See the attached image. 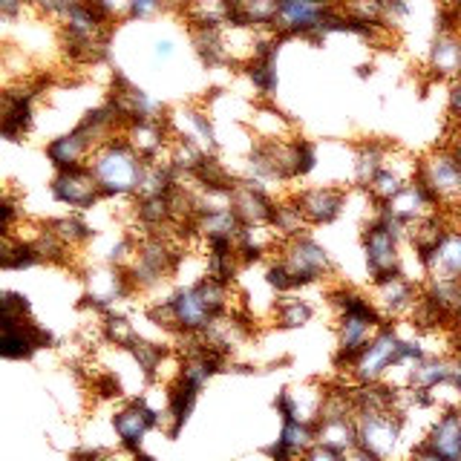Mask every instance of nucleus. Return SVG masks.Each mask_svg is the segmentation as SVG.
Wrapping results in <instances>:
<instances>
[{
	"mask_svg": "<svg viewBox=\"0 0 461 461\" xmlns=\"http://www.w3.org/2000/svg\"><path fill=\"white\" fill-rule=\"evenodd\" d=\"M331 306L338 312V355H335V366L349 372L355 357L360 349L378 335L386 326L381 312L375 309V303L369 294H360L355 288L340 285L335 294H331Z\"/></svg>",
	"mask_w": 461,
	"mask_h": 461,
	"instance_id": "f257e3e1",
	"label": "nucleus"
},
{
	"mask_svg": "<svg viewBox=\"0 0 461 461\" xmlns=\"http://www.w3.org/2000/svg\"><path fill=\"white\" fill-rule=\"evenodd\" d=\"M86 167L93 170L104 199H133L139 194L148 158H141L133 144L124 139V133H119L115 139L101 144L90 156Z\"/></svg>",
	"mask_w": 461,
	"mask_h": 461,
	"instance_id": "f03ea898",
	"label": "nucleus"
},
{
	"mask_svg": "<svg viewBox=\"0 0 461 461\" xmlns=\"http://www.w3.org/2000/svg\"><path fill=\"white\" fill-rule=\"evenodd\" d=\"M277 259L268 266V285L277 288V292L288 294L294 292L300 285L317 283L326 274H331V259L329 251L323 249L321 242L309 234H300L294 240L280 242L277 249Z\"/></svg>",
	"mask_w": 461,
	"mask_h": 461,
	"instance_id": "7ed1b4c3",
	"label": "nucleus"
},
{
	"mask_svg": "<svg viewBox=\"0 0 461 461\" xmlns=\"http://www.w3.org/2000/svg\"><path fill=\"white\" fill-rule=\"evenodd\" d=\"M403 245H407V225L393 220L384 208H375L372 220L364 228V257L372 280L401 274Z\"/></svg>",
	"mask_w": 461,
	"mask_h": 461,
	"instance_id": "20e7f679",
	"label": "nucleus"
},
{
	"mask_svg": "<svg viewBox=\"0 0 461 461\" xmlns=\"http://www.w3.org/2000/svg\"><path fill=\"white\" fill-rule=\"evenodd\" d=\"M415 179L432 194L444 213L461 211V158L453 148L438 144L418 156Z\"/></svg>",
	"mask_w": 461,
	"mask_h": 461,
	"instance_id": "39448f33",
	"label": "nucleus"
},
{
	"mask_svg": "<svg viewBox=\"0 0 461 461\" xmlns=\"http://www.w3.org/2000/svg\"><path fill=\"white\" fill-rule=\"evenodd\" d=\"M340 0H277L271 32L277 38H326V23Z\"/></svg>",
	"mask_w": 461,
	"mask_h": 461,
	"instance_id": "423d86ee",
	"label": "nucleus"
},
{
	"mask_svg": "<svg viewBox=\"0 0 461 461\" xmlns=\"http://www.w3.org/2000/svg\"><path fill=\"white\" fill-rule=\"evenodd\" d=\"M355 424H357V447H364V450H369L381 461L398 458L403 427H407V418L398 410L355 412Z\"/></svg>",
	"mask_w": 461,
	"mask_h": 461,
	"instance_id": "0eeeda50",
	"label": "nucleus"
},
{
	"mask_svg": "<svg viewBox=\"0 0 461 461\" xmlns=\"http://www.w3.org/2000/svg\"><path fill=\"white\" fill-rule=\"evenodd\" d=\"M401 340H403V335H401L398 323H386L355 357V364L349 369L352 384H384L386 375L393 372L395 360H398Z\"/></svg>",
	"mask_w": 461,
	"mask_h": 461,
	"instance_id": "6e6552de",
	"label": "nucleus"
},
{
	"mask_svg": "<svg viewBox=\"0 0 461 461\" xmlns=\"http://www.w3.org/2000/svg\"><path fill=\"white\" fill-rule=\"evenodd\" d=\"M421 288L424 283L410 280L407 274H393V277L372 280L369 297L386 323H407L418 297H421Z\"/></svg>",
	"mask_w": 461,
	"mask_h": 461,
	"instance_id": "1a4fd4ad",
	"label": "nucleus"
},
{
	"mask_svg": "<svg viewBox=\"0 0 461 461\" xmlns=\"http://www.w3.org/2000/svg\"><path fill=\"white\" fill-rule=\"evenodd\" d=\"M50 194L58 205L69 208L72 213H81V211H90L95 208L104 194L93 176L90 167H69V170H55V176L50 182Z\"/></svg>",
	"mask_w": 461,
	"mask_h": 461,
	"instance_id": "9d476101",
	"label": "nucleus"
},
{
	"mask_svg": "<svg viewBox=\"0 0 461 461\" xmlns=\"http://www.w3.org/2000/svg\"><path fill=\"white\" fill-rule=\"evenodd\" d=\"M38 95H41V86L32 81L6 84V90H4V139L6 141H21L32 133Z\"/></svg>",
	"mask_w": 461,
	"mask_h": 461,
	"instance_id": "9b49d317",
	"label": "nucleus"
},
{
	"mask_svg": "<svg viewBox=\"0 0 461 461\" xmlns=\"http://www.w3.org/2000/svg\"><path fill=\"white\" fill-rule=\"evenodd\" d=\"M294 202L300 205L303 216H306V225H331L343 213L349 194H346L343 185H309L300 187L292 194Z\"/></svg>",
	"mask_w": 461,
	"mask_h": 461,
	"instance_id": "f8f14e48",
	"label": "nucleus"
},
{
	"mask_svg": "<svg viewBox=\"0 0 461 461\" xmlns=\"http://www.w3.org/2000/svg\"><path fill=\"white\" fill-rule=\"evenodd\" d=\"M167 130H170V139L194 141L208 153L220 150V139H216L211 115L199 104H179L176 110H170L167 113Z\"/></svg>",
	"mask_w": 461,
	"mask_h": 461,
	"instance_id": "ddd939ff",
	"label": "nucleus"
},
{
	"mask_svg": "<svg viewBox=\"0 0 461 461\" xmlns=\"http://www.w3.org/2000/svg\"><path fill=\"white\" fill-rule=\"evenodd\" d=\"M427 69L436 81H461V29L438 26V32L427 50Z\"/></svg>",
	"mask_w": 461,
	"mask_h": 461,
	"instance_id": "4468645a",
	"label": "nucleus"
},
{
	"mask_svg": "<svg viewBox=\"0 0 461 461\" xmlns=\"http://www.w3.org/2000/svg\"><path fill=\"white\" fill-rule=\"evenodd\" d=\"M424 271L427 280L461 283V228L456 225L444 228L438 242L424 254Z\"/></svg>",
	"mask_w": 461,
	"mask_h": 461,
	"instance_id": "2eb2a0df",
	"label": "nucleus"
},
{
	"mask_svg": "<svg viewBox=\"0 0 461 461\" xmlns=\"http://www.w3.org/2000/svg\"><path fill=\"white\" fill-rule=\"evenodd\" d=\"M381 208L389 216H393V220H398L401 225H407V228L424 222V220H432V216H438V213H444L438 202L432 199V194L418 179H412L395 199H389L386 205H381Z\"/></svg>",
	"mask_w": 461,
	"mask_h": 461,
	"instance_id": "dca6fc26",
	"label": "nucleus"
},
{
	"mask_svg": "<svg viewBox=\"0 0 461 461\" xmlns=\"http://www.w3.org/2000/svg\"><path fill=\"white\" fill-rule=\"evenodd\" d=\"M98 150V141L86 133V130L81 124H76L69 130V133H61L47 141V148H43V153H47L50 165L55 170H69V167H84L86 162H90V156Z\"/></svg>",
	"mask_w": 461,
	"mask_h": 461,
	"instance_id": "f3484780",
	"label": "nucleus"
},
{
	"mask_svg": "<svg viewBox=\"0 0 461 461\" xmlns=\"http://www.w3.org/2000/svg\"><path fill=\"white\" fill-rule=\"evenodd\" d=\"M158 424H162V415H158L148 401H130L127 407H122L113 415L115 436L122 438V444L130 453H139L144 436Z\"/></svg>",
	"mask_w": 461,
	"mask_h": 461,
	"instance_id": "a211bd4d",
	"label": "nucleus"
},
{
	"mask_svg": "<svg viewBox=\"0 0 461 461\" xmlns=\"http://www.w3.org/2000/svg\"><path fill=\"white\" fill-rule=\"evenodd\" d=\"M274 205H277V196L249 179H237L234 191H230V211L237 213L242 225H268Z\"/></svg>",
	"mask_w": 461,
	"mask_h": 461,
	"instance_id": "6ab92c4d",
	"label": "nucleus"
},
{
	"mask_svg": "<svg viewBox=\"0 0 461 461\" xmlns=\"http://www.w3.org/2000/svg\"><path fill=\"white\" fill-rule=\"evenodd\" d=\"M52 343L50 331L38 329L29 317H18V321H4V340H0V352L6 360H23L32 357L38 349Z\"/></svg>",
	"mask_w": 461,
	"mask_h": 461,
	"instance_id": "aec40b11",
	"label": "nucleus"
},
{
	"mask_svg": "<svg viewBox=\"0 0 461 461\" xmlns=\"http://www.w3.org/2000/svg\"><path fill=\"white\" fill-rule=\"evenodd\" d=\"M421 441L444 461H461V407L438 412Z\"/></svg>",
	"mask_w": 461,
	"mask_h": 461,
	"instance_id": "412c9836",
	"label": "nucleus"
},
{
	"mask_svg": "<svg viewBox=\"0 0 461 461\" xmlns=\"http://www.w3.org/2000/svg\"><path fill=\"white\" fill-rule=\"evenodd\" d=\"M317 444L331 447L338 453H349L357 447V424L355 415H329V418H317Z\"/></svg>",
	"mask_w": 461,
	"mask_h": 461,
	"instance_id": "4be33fe9",
	"label": "nucleus"
},
{
	"mask_svg": "<svg viewBox=\"0 0 461 461\" xmlns=\"http://www.w3.org/2000/svg\"><path fill=\"white\" fill-rule=\"evenodd\" d=\"M447 381H453V352L427 355L412 372V389H421V393H429Z\"/></svg>",
	"mask_w": 461,
	"mask_h": 461,
	"instance_id": "5701e85b",
	"label": "nucleus"
},
{
	"mask_svg": "<svg viewBox=\"0 0 461 461\" xmlns=\"http://www.w3.org/2000/svg\"><path fill=\"white\" fill-rule=\"evenodd\" d=\"M52 234L61 240L64 245H69V249H78V245H84L86 240L93 237V228L86 225L78 213H67V216H58V220L47 222Z\"/></svg>",
	"mask_w": 461,
	"mask_h": 461,
	"instance_id": "b1692460",
	"label": "nucleus"
},
{
	"mask_svg": "<svg viewBox=\"0 0 461 461\" xmlns=\"http://www.w3.org/2000/svg\"><path fill=\"white\" fill-rule=\"evenodd\" d=\"M312 314H314V309L306 300L283 297V300H277V306H274V323H277L280 329H300L312 321Z\"/></svg>",
	"mask_w": 461,
	"mask_h": 461,
	"instance_id": "393cba45",
	"label": "nucleus"
},
{
	"mask_svg": "<svg viewBox=\"0 0 461 461\" xmlns=\"http://www.w3.org/2000/svg\"><path fill=\"white\" fill-rule=\"evenodd\" d=\"M101 331H104V338L110 340V343H115V346H133L136 340H139V335H136V329L130 326L124 317H115V314H107L104 317V323H101Z\"/></svg>",
	"mask_w": 461,
	"mask_h": 461,
	"instance_id": "a878e982",
	"label": "nucleus"
},
{
	"mask_svg": "<svg viewBox=\"0 0 461 461\" xmlns=\"http://www.w3.org/2000/svg\"><path fill=\"white\" fill-rule=\"evenodd\" d=\"M167 12V0H130L127 6V21L130 23H148V21H156L158 14Z\"/></svg>",
	"mask_w": 461,
	"mask_h": 461,
	"instance_id": "bb28decb",
	"label": "nucleus"
},
{
	"mask_svg": "<svg viewBox=\"0 0 461 461\" xmlns=\"http://www.w3.org/2000/svg\"><path fill=\"white\" fill-rule=\"evenodd\" d=\"M150 61L153 67H170L179 61V43L173 35H158L150 43Z\"/></svg>",
	"mask_w": 461,
	"mask_h": 461,
	"instance_id": "cd10ccee",
	"label": "nucleus"
},
{
	"mask_svg": "<svg viewBox=\"0 0 461 461\" xmlns=\"http://www.w3.org/2000/svg\"><path fill=\"white\" fill-rule=\"evenodd\" d=\"M26 9H32V0H0V12H4L6 23L21 21Z\"/></svg>",
	"mask_w": 461,
	"mask_h": 461,
	"instance_id": "c85d7f7f",
	"label": "nucleus"
},
{
	"mask_svg": "<svg viewBox=\"0 0 461 461\" xmlns=\"http://www.w3.org/2000/svg\"><path fill=\"white\" fill-rule=\"evenodd\" d=\"M300 461H346V456L343 453H338V450H331V447H323V444H314L312 450L303 456Z\"/></svg>",
	"mask_w": 461,
	"mask_h": 461,
	"instance_id": "c756f323",
	"label": "nucleus"
},
{
	"mask_svg": "<svg viewBox=\"0 0 461 461\" xmlns=\"http://www.w3.org/2000/svg\"><path fill=\"white\" fill-rule=\"evenodd\" d=\"M447 113H450V122H461V81L450 84V98H447Z\"/></svg>",
	"mask_w": 461,
	"mask_h": 461,
	"instance_id": "7c9ffc66",
	"label": "nucleus"
},
{
	"mask_svg": "<svg viewBox=\"0 0 461 461\" xmlns=\"http://www.w3.org/2000/svg\"><path fill=\"white\" fill-rule=\"evenodd\" d=\"M407 461H444L436 450H429V447L424 444V441H418L415 447H412V453H410V458Z\"/></svg>",
	"mask_w": 461,
	"mask_h": 461,
	"instance_id": "2f4dec72",
	"label": "nucleus"
},
{
	"mask_svg": "<svg viewBox=\"0 0 461 461\" xmlns=\"http://www.w3.org/2000/svg\"><path fill=\"white\" fill-rule=\"evenodd\" d=\"M346 461H381V458H375L369 450H364V447H355V450L346 453Z\"/></svg>",
	"mask_w": 461,
	"mask_h": 461,
	"instance_id": "473e14b6",
	"label": "nucleus"
},
{
	"mask_svg": "<svg viewBox=\"0 0 461 461\" xmlns=\"http://www.w3.org/2000/svg\"><path fill=\"white\" fill-rule=\"evenodd\" d=\"M453 384L458 386V393H461V343L456 346V352H453Z\"/></svg>",
	"mask_w": 461,
	"mask_h": 461,
	"instance_id": "72a5a7b5",
	"label": "nucleus"
}]
</instances>
